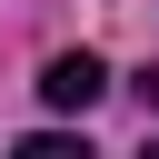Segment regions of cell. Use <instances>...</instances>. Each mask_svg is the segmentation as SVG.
Instances as JSON below:
<instances>
[{
    "label": "cell",
    "mask_w": 159,
    "mask_h": 159,
    "mask_svg": "<svg viewBox=\"0 0 159 159\" xmlns=\"http://www.w3.org/2000/svg\"><path fill=\"white\" fill-rule=\"evenodd\" d=\"M129 89H139V109H149V119H159V60H149V70H139V80H129Z\"/></svg>",
    "instance_id": "3957f363"
},
{
    "label": "cell",
    "mask_w": 159,
    "mask_h": 159,
    "mask_svg": "<svg viewBox=\"0 0 159 159\" xmlns=\"http://www.w3.org/2000/svg\"><path fill=\"white\" fill-rule=\"evenodd\" d=\"M139 159H159V139H149V149H139Z\"/></svg>",
    "instance_id": "277c9868"
},
{
    "label": "cell",
    "mask_w": 159,
    "mask_h": 159,
    "mask_svg": "<svg viewBox=\"0 0 159 159\" xmlns=\"http://www.w3.org/2000/svg\"><path fill=\"white\" fill-rule=\"evenodd\" d=\"M10 159H89V139H70V129H30Z\"/></svg>",
    "instance_id": "7a4b0ae2"
},
{
    "label": "cell",
    "mask_w": 159,
    "mask_h": 159,
    "mask_svg": "<svg viewBox=\"0 0 159 159\" xmlns=\"http://www.w3.org/2000/svg\"><path fill=\"white\" fill-rule=\"evenodd\" d=\"M40 99H50V109H70V119H80V109H99V99H109L99 50H60V60L40 70Z\"/></svg>",
    "instance_id": "6da1fadb"
}]
</instances>
